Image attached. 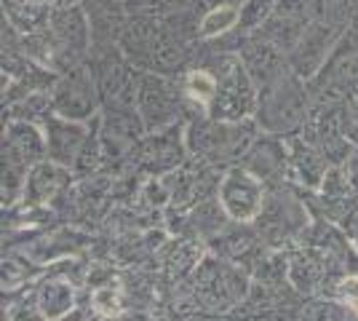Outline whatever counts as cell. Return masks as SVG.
Instances as JSON below:
<instances>
[{"mask_svg": "<svg viewBox=\"0 0 358 321\" xmlns=\"http://www.w3.org/2000/svg\"><path fill=\"white\" fill-rule=\"evenodd\" d=\"M257 126V121H217L203 113L185 126V145L203 164H236L254 145Z\"/></svg>", "mask_w": 358, "mask_h": 321, "instance_id": "6da1fadb", "label": "cell"}, {"mask_svg": "<svg viewBox=\"0 0 358 321\" xmlns=\"http://www.w3.org/2000/svg\"><path fill=\"white\" fill-rule=\"evenodd\" d=\"M254 121L265 134H289L308 121V89L305 78H299L292 64H286L278 76H273L259 89Z\"/></svg>", "mask_w": 358, "mask_h": 321, "instance_id": "7a4b0ae2", "label": "cell"}, {"mask_svg": "<svg viewBox=\"0 0 358 321\" xmlns=\"http://www.w3.org/2000/svg\"><path fill=\"white\" fill-rule=\"evenodd\" d=\"M217 80H220V92L211 105L209 115L217 121H249L257 115V102L259 92L254 83L252 73L246 70V64L241 57H220L217 59Z\"/></svg>", "mask_w": 358, "mask_h": 321, "instance_id": "3957f363", "label": "cell"}, {"mask_svg": "<svg viewBox=\"0 0 358 321\" xmlns=\"http://www.w3.org/2000/svg\"><path fill=\"white\" fill-rule=\"evenodd\" d=\"M249 290V276L236 265L220 260H203L195 271V300L203 311L222 313L238 306Z\"/></svg>", "mask_w": 358, "mask_h": 321, "instance_id": "277c9868", "label": "cell"}, {"mask_svg": "<svg viewBox=\"0 0 358 321\" xmlns=\"http://www.w3.org/2000/svg\"><path fill=\"white\" fill-rule=\"evenodd\" d=\"M217 199L230 217V222H236V225L257 222L262 209H265V201H268L265 199V183L241 164L224 169L220 187H217Z\"/></svg>", "mask_w": 358, "mask_h": 321, "instance_id": "5b68a950", "label": "cell"}, {"mask_svg": "<svg viewBox=\"0 0 358 321\" xmlns=\"http://www.w3.org/2000/svg\"><path fill=\"white\" fill-rule=\"evenodd\" d=\"M182 86L164 76H145L136 89V113L150 131H161L177 123L179 107H182Z\"/></svg>", "mask_w": 358, "mask_h": 321, "instance_id": "8992f818", "label": "cell"}, {"mask_svg": "<svg viewBox=\"0 0 358 321\" xmlns=\"http://www.w3.org/2000/svg\"><path fill=\"white\" fill-rule=\"evenodd\" d=\"M51 99H54V113H59L64 118H73V121L94 118L96 105H99L94 78L86 70H78V67H70V73H64L57 80Z\"/></svg>", "mask_w": 358, "mask_h": 321, "instance_id": "52a82bcc", "label": "cell"}, {"mask_svg": "<svg viewBox=\"0 0 358 321\" xmlns=\"http://www.w3.org/2000/svg\"><path fill=\"white\" fill-rule=\"evenodd\" d=\"M185 153H187L185 131L179 129L177 123L169 126V129H161V131H150L148 137L142 139V145H139L142 166L148 169L150 174H158V177L177 171Z\"/></svg>", "mask_w": 358, "mask_h": 321, "instance_id": "ba28073f", "label": "cell"}, {"mask_svg": "<svg viewBox=\"0 0 358 321\" xmlns=\"http://www.w3.org/2000/svg\"><path fill=\"white\" fill-rule=\"evenodd\" d=\"M41 126L45 131L48 158L62 164V166L73 169L78 155H80L83 142L89 137L91 121H73V118H64L59 113H51Z\"/></svg>", "mask_w": 358, "mask_h": 321, "instance_id": "9c48e42d", "label": "cell"}, {"mask_svg": "<svg viewBox=\"0 0 358 321\" xmlns=\"http://www.w3.org/2000/svg\"><path fill=\"white\" fill-rule=\"evenodd\" d=\"M334 41L337 32L327 27V24H310L308 30L302 32V38L297 41V46L289 51V64L299 78L310 80L321 73V67L327 64V59L334 51Z\"/></svg>", "mask_w": 358, "mask_h": 321, "instance_id": "30bf717a", "label": "cell"}, {"mask_svg": "<svg viewBox=\"0 0 358 321\" xmlns=\"http://www.w3.org/2000/svg\"><path fill=\"white\" fill-rule=\"evenodd\" d=\"M308 0H278L270 19L259 27V35H265L270 43L281 48V51H292L302 38V32L310 27L308 22Z\"/></svg>", "mask_w": 358, "mask_h": 321, "instance_id": "8fae6325", "label": "cell"}, {"mask_svg": "<svg viewBox=\"0 0 358 321\" xmlns=\"http://www.w3.org/2000/svg\"><path fill=\"white\" fill-rule=\"evenodd\" d=\"M70 183H73V169L62 166V164L51 161V158H43V161H38V164L30 166L22 204H27V206H45V204L59 199L62 193H67Z\"/></svg>", "mask_w": 358, "mask_h": 321, "instance_id": "7c38bea8", "label": "cell"}, {"mask_svg": "<svg viewBox=\"0 0 358 321\" xmlns=\"http://www.w3.org/2000/svg\"><path fill=\"white\" fill-rule=\"evenodd\" d=\"M241 166L257 174L262 183H273L289 171V148L284 139H278V134L257 137L249 153L241 158Z\"/></svg>", "mask_w": 358, "mask_h": 321, "instance_id": "4fadbf2b", "label": "cell"}, {"mask_svg": "<svg viewBox=\"0 0 358 321\" xmlns=\"http://www.w3.org/2000/svg\"><path fill=\"white\" fill-rule=\"evenodd\" d=\"M35 303H38V311H41V316L45 321H64L67 316H73L75 306H78L75 281L64 273L45 276L43 281L38 284Z\"/></svg>", "mask_w": 358, "mask_h": 321, "instance_id": "5bb4252c", "label": "cell"}, {"mask_svg": "<svg viewBox=\"0 0 358 321\" xmlns=\"http://www.w3.org/2000/svg\"><path fill=\"white\" fill-rule=\"evenodd\" d=\"M327 171L329 161L324 158V153L318 148H313L305 139L292 142V150H289V177H294L305 187H321Z\"/></svg>", "mask_w": 358, "mask_h": 321, "instance_id": "9a60e30c", "label": "cell"}, {"mask_svg": "<svg viewBox=\"0 0 358 321\" xmlns=\"http://www.w3.org/2000/svg\"><path fill=\"white\" fill-rule=\"evenodd\" d=\"M3 145L14 148L16 153L22 155L27 164H38L48 158L45 150V131L41 123L32 121H8L6 123V131H3Z\"/></svg>", "mask_w": 358, "mask_h": 321, "instance_id": "2e32d148", "label": "cell"}, {"mask_svg": "<svg viewBox=\"0 0 358 321\" xmlns=\"http://www.w3.org/2000/svg\"><path fill=\"white\" fill-rule=\"evenodd\" d=\"M54 43L57 54L78 57L89 43V24L80 14V8H67L62 16L54 19Z\"/></svg>", "mask_w": 358, "mask_h": 321, "instance_id": "e0dca14e", "label": "cell"}, {"mask_svg": "<svg viewBox=\"0 0 358 321\" xmlns=\"http://www.w3.org/2000/svg\"><path fill=\"white\" fill-rule=\"evenodd\" d=\"M327 278V262L315 252H299L289 260V284L297 292H315Z\"/></svg>", "mask_w": 358, "mask_h": 321, "instance_id": "ac0fdd59", "label": "cell"}, {"mask_svg": "<svg viewBox=\"0 0 358 321\" xmlns=\"http://www.w3.org/2000/svg\"><path fill=\"white\" fill-rule=\"evenodd\" d=\"M230 222L227 212L222 209L220 199H201L198 204H193V212L187 214V225L195 236H203V238H214L224 230V225Z\"/></svg>", "mask_w": 358, "mask_h": 321, "instance_id": "d6986e66", "label": "cell"}, {"mask_svg": "<svg viewBox=\"0 0 358 321\" xmlns=\"http://www.w3.org/2000/svg\"><path fill=\"white\" fill-rule=\"evenodd\" d=\"M179 86H182L185 99H190L193 105H198L209 115L211 105H214V99H217V92H220V80H217V73H214V70L195 67V70L182 76Z\"/></svg>", "mask_w": 358, "mask_h": 321, "instance_id": "ffe728a7", "label": "cell"}, {"mask_svg": "<svg viewBox=\"0 0 358 321\" xmlns=\"http://www.w3.org/2000/svg\"><path fill=\"white\" fill-rule=\"evenodd\" d=\"M241 27V6L236 3H220L209 8L203 19L198 22V38L201 41H214V38H222L227 32L238 30Z\"/></svg>", "mask_w": 358, "mask_h": 321, "instance_id": "44dd1931", "label": "cell"}, {"mask_svg": "<svg viewBox=\"0 0 358 321\" xmlns=\"http://www.w3.org/2000/svg\"><path fill=\"white\" fill-rule=\"evenodd\" d=\"M51 113H54V99H51V94L30 92V94H24L22 99L11 102V107H8V121L43 123Z\"/></svg>", "mask_w": 358, "mask_h": 321, "instance_id": "7402d4cb", "label": "cell"}, {"mask_svg": "<svg viewBox=\"0 0 358 321\" xmlns=\"http://www.w3.org/2000/svg\"><path fill=\"white\" fill-rule=\"evenodd\" d=\"M91 308L99 319H115L126 311V294L118 284H105L91 292Z\"/></svg>", "mask_w": 358, "mask_h": 321, "instance_id": "603a6c76", "label": "cell"}, {"mask_svg": "<svg viewBox=\"0 0 358 321\" xmlns=\"http://www.w3.org/2000/svg\"><path fill=\"white\" fill-rule=\"evenodd\" d=\"M198 265H201V249H195V244H185V241H179V244L171 249L169 260H166L169 276L177 278V281L185 278L187 273L198 271Z\"/></svg>", "mask_w": 358, "mask_h": 321, "instance_id": "cb8c5ba5", "label": "cell"}, {"mask_svg": "<svg viewBox=\"0 0 358 321\" xmlns=\"http://www.w3.org/2000/svg\"><path fill=\"white\" fill-rule=\"evenodd\" d=\"M278 0H243L241 3V30H259L270 19Z\"/></svg>", "mask_w": 358, "mask_h": 321, "instance_id": "d4e9b609", "label": "cell"}, {"mask_svg": "<svg viewBox=\"0 0 358 321\" xmlns=\"http://www.w3.org/2000/svg\"><path fill=\"white\" fill-rule=\"evenodd\" d=\"M302 321H345V316L334 303L315 300V303L302 308Z\"/></svg>", "mask_w": 358, "mask_h": 321, "instance_id": "484cf974", "label": "cell"}, {"mask_svg": "<svg viewBox=\"0 0 358 321\" xmlns=\"http://www.w3.org/2000/svg\"><path fill=\"white\" fill-rule=\"evenodd\" d=\"M334 294L343 300L345 306H350L356 311L358 308V276L350 273V276H345V278H340V281L334 284Z\"/></svg>", "mask_w": 358, "mask_h": 321, "instance_id": "4316f807", "label": "cell"}, {"mask_svg": "<svg viewBox=\"0 0 358 321\" xmlns=\"http://www.w3.org/2000/svg\"><path fill=\"white\" fill-rule=\"evenodd\" d=\"M356 313H358V308H356Z\"/></svg>", "mask_w": 358, "mask_h": 321, "instance_id": "83f0119b", "label": "cell"}]
</instances>
